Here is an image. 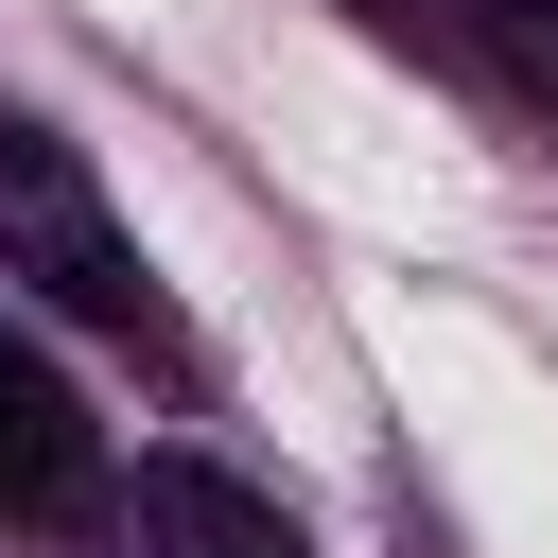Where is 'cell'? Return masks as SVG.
<instances>
[{
	"instance_id": "6da1fadb",
	"label": "cell",
	"mask_w": 558,
	"mask_h": 558,
	"mask_svg": "<svg viewBox=\"0 0 558 558\" xmlns=\"http://www.w3.org/2000/svg\"><path fill=\"white\" fill-rule=\"evenodd\" d=\"M0 279H35V296L87 314V331H157L140 227L105 209V174H87L52 122H0Z\"/></svg>"
},
{
	"instance_id": "7a4b0ae2",
	"label": "cell",
	"mask_w": 558,
	"mask_h": 558,
	"mask_svg": "<svg viewBox=\"0 0 558 558\" xmlns=\"http://www.w3.org/2000/svg\"><path fill=\"white\" fill-rule=\"evenodd\" d=\"M105 488V436H87V401H70V366L0 314V523H70Z\"/></svg>"
},
{
	"instance_id": "3957f363",
	"label": "cell",
	"mask_w": 558,
	"mask_h": 558,
	"mask_svg": "<svg viewBox=\"0 0 558 558\" xmlns=\"http://www.w3.org/2000/svg\"><path fill=\"white\" fill-rule=\"evenodd\" d=\"M122 558H314L244 471H209V453H140V488H122Z\"/></svg>"
},
{
	"instance_id": "277c9868",
	"label": "cell",
	"mask_w": 558,
	"mask_h": 558,
	"mask_svg": "<svg viewBox=\"0 0 558 558\" xmlns=\"http://www.w3.org/2000/svg\"><path fill=\"white\" fill-rule=\"evenodd\" d=\"M436 17H453V35H471V52H488L541 122H558V0H436Z\"/></svg>"
}]
</instances>
